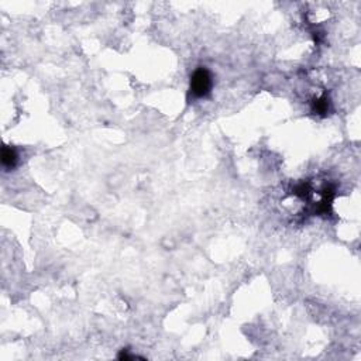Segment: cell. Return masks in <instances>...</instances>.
I'll list each match as a JSON object with an SVG mask.
<instances>
[{"label":"cell","instance_id":"6da1fadb","mask_svg":"<svg viewBox=\"0 0 361 361\" xmlns=\"http://www.w3.org/2000/svg\"><path fill=\"white\" fill-rule=\"evenodd\" d=\"M212 75L206 68H198L191 77V95L193 98H206L212 90Z\"/></svg>","mask_w":361,"mask_h":361},{"label":"cell","instance_id":"3957f363","mask_svg":"<svg viewBox=\"0 0 361 361\" xmlns=\"http://www.w3.org/2000/svg\"><path fill=\"white\" fill-rule=\"evenodd\" d=\"M312 112L315 113V114H319V116H325V114L329 112V99H327L326 95L317 98V99L313 102Z\"/></svg>","mask_w":361,"mask_h":361},{"label":"cell","instance_id":"7a4b0ae2","mask_svg":"<svg viewBox=\"0 0 361 361\" xmlns=\"http://www.w3.org/2000/svg\"><path fill=\"white\" fill-rule=\"evenodd\" d=\"M17 159H19L17 151L13 147H3V150H1V164H3L4 168H13L17 164Z\"/></svg>","mask_w":361,"mask_h":361}]
</instances>
